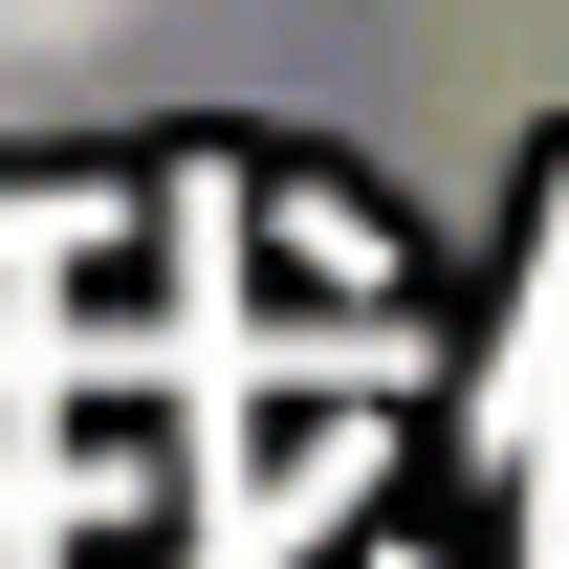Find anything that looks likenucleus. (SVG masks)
Instances as JSON below:
<instances>
[{
    "label": "nucleus",
    "instance_id": "f257e3e1",
    "mask_svg": "<svg viewBox=\"0 0 569 569\" xmlns=\"http://www.w3.org/2000/svg\"><path fill=\"white\" fill-rule=\"evenodd\" d=\"M132 0H0V67H67V44H110Z\"/></svg>",
    "mask_w": 569,
    "mask_h": 569
}]
</instances>
